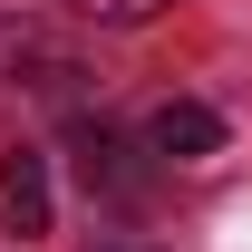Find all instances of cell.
Wrapping results in <instances>:
<instances>
[{"mask_svg":"<svg viewBox=\"0 0 252 252\" xmlns=\"http://www.w3.org/2000/svg\"><path fill=\"white\" fill-rule=\"evenodd\" d=\"M146 146H156L165 165H204V156H223V117L194 107V97H165L156 117H146Z\"/></svg>","mask_w":252,"mask_h":252,"instance_id":"6da1fadb","label":"cell"},{"mask_svg":"<svg viewBox=\"0 0 252 252\" xmlns=\"http://www.w3.org/2000/svg\"><path fill=\"white\" fill-rule=\"evenodd\" d=\"M0 223H10L20 243L49 233V156H30V146H10V156H0Z\"/></svg>","mask_w":252,"mask_h":252,"instance_id":"7a4b0ae2","label":"cell"},{"mask_svg":"<svg viewBox=\"0 0 252 252\" xmlns=\"http://www.w3.org/2000/svg\"><path fill=\"white\" fill-rule=\"evenodd\" d=\"M78 20H107V30H136V20H165L175 0H68Z\"/></svg>","mask_w":252,"mask_h":252,"instance_id":"3957f363","label":"cell"}]
</instances>
